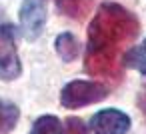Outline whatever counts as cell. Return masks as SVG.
Listing matches in <instances>:
<instances>
[{"instance_id": "obj_6", "label": "cell", "mask_w": 146, "mask_h": 134, "mask_svg": "<svg viewBox=\"0 0 146 134\" xmlns=\"http://www.w3.org/2000/svg\"><path fill=\"white\" fill-rule=\"evenodd\" d=\"M54 46H56V54H58L64 62H74V60L78 58V54H80V42H78V38H76L74 34H70V32L58 34Z\"/></svg>"}, {"instance_id": "obj_3", "label": "cell", "mask_w": 146, "mask_h": 134, "mask_svg": "<svg viewBox=\"0 0 146 134\" xmlns=\"http://www.w3.org/2000/svg\"><path fill=\"white\" fill-rule=\"evenodd\" d=\"M16 28L10 24L0 26V78L2 80H14L20 76L22 66L16 52Z\"/></svg>"}, {"instance_id": "obj_7", "label": "cell", "mask_w": 146, "mask_h": 134, "mask_svg": "<svg viewBox=\"0 0 146 134\" xmlns=\"http://www.w3.org/2000/svg\"><path fill=\"white\" fill-rule=\"evenodd\" d=\"M56 8L72 20H82L92 8V0H56Z\"/></svg>"}, {"instance_id": "obj_11", "label": "cell", "mask_w": 146, "mask_h": 134, "mask_svg": "<svg viewBox=\"0 0 146 134\" xmlns=\"http://www.w3.org/2000/svg\"><path fill=\"white\" fill-rule=\"evenodd\" d=\"M64 134H90V130L80 118L70 116L64 120Z\"/></svg>"}, {"instance_id": "obj_4", "label": "cell", "mask_w": 146, "mask_h": 134, "mask_svg": "<svg viewBox=\"0 0 146 134\" xmlns=\"http://www.w3.org/2000/svg\"><path fill=\"white\" fill-rule=\"evenodd\" d=\"M48 0H24L20 6V30L26 40H36L46 24Z\"/></svg>"}, {"instance_id": "obj_5", "label": "cell", "mask_w": 146, "mask_h": 134, "mask_svg": "<svg viewBox=\"0 0 146 134\" xmlns=\"http://www.w3.org/2000/svg\"><path fill=\"white\" fill-rule=\"evenodd\" d=\"M90 128L94 134H126L130 130V116L122 110L106 108L92 116Z\"/></svg>"}, {"instance_id": "obj_8", "label": "cell", "mask_w": 146, "mask_h": 134, "mask_svg": "<svg viewBox=\"0 0 146 134\" xmlns=\"http://www.w3.org/2000/svg\"><path fill=\"white\" fill-rule=\"evenodd\" d=\"M20 118V110L16 104L0 98V134H8Z\"/></svg>"}, {"instance_id": "obj_10", "label": "cell", "mask_w": 146, "mask_h": 134, "mask_svg": "<svg viewBox=\"0 0 146 134\" xmlns=\"http://www.w3.org/2000/svg\"><path fill=\"white\" fill-rule=\"evenodd\" d=\"M30 134H64V126L56 116H40L34 122Z\"/></svg>"}, {"instance_id": "obj_9", "label": "cell", "mask_w": 146, "mask_h": 134, "mask_svg": "<svg viewBox=\"0 0 146 134\" xmlns=\"http://www.w3.org/2000/svg\"><path fill=\"white\" fill-rule=\"evenodd\" d=\"M124 66H130V68L138 70L140 74H146V38L142 40V44L126 50V54H124Z\"/></svg>"}, {"instance_id": "obj_2", "label": "cell", "mask_w": 146, "mask_h": 134, "mask_svg": "<svg viewBox=\"0 0 146 134\" xmlns=\"http://www.w3.org/2000/svg\"><path fill=\"white\" fill-rule=\"evenodd\" d=\"M108 88L94 80H72L60 92V102L64 108H80L104 100Z\"/></svg>"}, {"instance_id": "obj_1", "label": "cell", "mask_w": 146, "mask_h": 134, "mask_svg": "<svg viewBox=\"0 0 146 134\" xmlns=\"http://www.w3.org/2000/svg\"><path fill=\"white\" fill-rule=\"evenodd\" d=\"M138 34V20L120 4L106 2L88 26L84 68L90 76L118 78L126 46Z\"/></svg>"}]
</instances>
